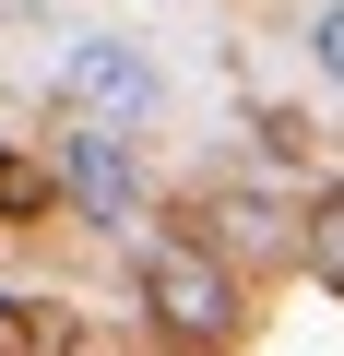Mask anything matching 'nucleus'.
I'll list each match as a JSON object with an SVG mask.
<instances>
[{"mask_svg": "<svg viewBox=\"0 0 344 356\" xmlns=\"http://www.w3.org/2000/svg\"><path fill=\"white\" fill-rule=\"evenodd\" d=\"M60 191L83 202V226H131V214H142V154H131V131L83 119V131L60 143Z\"/></svg>", "mask_w": 344, "mask_h": 356, "instance_id": "3", "label": "nucleus"}, {"mask_svg": "<svg viewBox=\"0 0 344 356\" xmlns=\"http://www.w3.org/2000/svg\"><path fill=\"white\" fill-rule=\"evenodd\" d=\"M0 202H24V166H13V154H0Z\"/></svg>", "mask_w": 344, "mask_h": 356, "instance_id": "6", "label": "nucleus"}, {"mask_svg": "<svg viewBox=\"0 0 344 356\" xmlns=\"http://www.w3.org/2000/svg\"><path fill=\"white\" fill-rule=\"evenodd\" d=\"M154 95H166V72L142 36H60V107L131 131V119H154Z\"/></svg>", "mask_w": 344, "mask_h": 356, "instance_id": "2", "label": "nucleus"}, {"mask_svg": "<svg viewBox=\"0 0 344 356\" xmlns=\"http://www.w3.org/2000/svg\"><path fill=\"white\" fill-rule=\"evenodd\" d=\"M309 261H320V285H344V191L309 202Z\"/></svg>", "mask_w": 344, "mask_h": 356, "instance_id": "4", "label": "nucleus"}, {"mask_svg": "<svg viewBox=\"0 0 344 356\" xmlns=\"http://www.w3.org/2000/svg\"><path fill=\"white\" fill-rule=\"evenodd\" d=\"M142 309L179 332V344H226V332H238V285H226V261L190 250V238H142Z\"/></svg>", "mask_w": 344, "mask_h": 356, "instance_id": "1", "label": "nucleus"}, {"mask_svg": "<svg viewBox=\"0 0 344 356\" xmlns=\"http://www.w3.org/2000/svg\"><path fill=\"white\" fill-rule=\"evenodd\" d=\"M309 72L344 95V0H320V13H309Z\"/></svg>", "mask_w": 344, "mask_h": 356, "instance_id": "5", "label": "nucleus"}]
</instances>
